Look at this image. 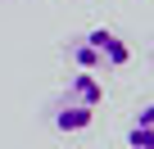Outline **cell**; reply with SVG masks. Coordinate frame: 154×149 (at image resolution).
Listing matches in <instances>:
<instances>
[{"label":"cell","mask_w":154,"mask_h":149,"mask_svg":"<svg viewBox=\"0 0 154 149\" xmlns=\"http://www.w3.org/2000/svg\"><path fill=\"white\" fill-rule=\"evenodd\" d=\"M100 104H104L100 77H95V72H77V77H68V86L59 91V100L50 104V122H54V131L77 136V131H86L95 122Z\"/></svg>","instance_id":"cell-1"},{"label":"cell","mask_w":154,"mask_h":149,"mask_svg":"<svg viewBox=\"0 0 154 149\" xmlns=\"http://www.w3.org/2000/svg\"><path fill=\"white\" fill-rule=\"evenodd\" d=\"M68 59L77 63V72H118V68L131 63V50H127V41L118 32L91 27L86 36H77L68 45Z\"/></svg>","instance_id":"cell-2"},{"label":"cell","mask_w":154,"mask_h":149,"mask_svg":"<svg viewBox=\"0 0 154 149\" xmlns=\"http://www.w3.org/2000/svg\"><path fill=\"white\" fill-rule=\"evenodd\" d=\"M127 149H154V104H145L127 122Z\"/></svg>","instance_id":"cell-3"}]
</instances>
